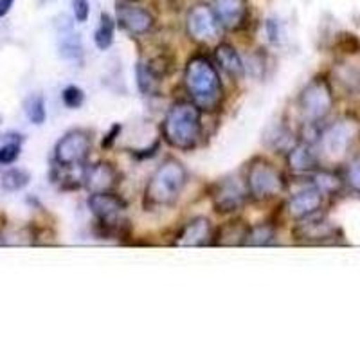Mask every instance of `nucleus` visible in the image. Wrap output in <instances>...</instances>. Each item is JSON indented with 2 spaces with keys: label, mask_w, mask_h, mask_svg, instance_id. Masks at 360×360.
I'll use <instances>...</instances> for the list:
<instances>
[{
  "label": "nucleus",
  "mask_w": 360,
  "mask_h": 360,
  "mask_svg": "<svg viewBox=\"0 0 360 360\" xmlns=\"http://www.w3.org/2000/svg\"><path fill=\"white\" fill-rule=\"evenodd\" d=\"M184 85L202 112H217L224 103V85L217 67L202 54L193 56L184 70Z\"/></svg>",
  "instance_id": "1"
},
{
  "label": "nucleus",
  "mask_w": 360,
  "mask_h": 360,
  "mask_svg": "<svg viewBox=\"0 0 360 360\" xmlns=\"http://www.w3.org/2000/svg\"><path fill=\"white\" fill-rule=\"evenodd\" d=\"M162 135L169 146L182 152L197 148L202 137V110L193 101L175 103L162 121Z\"/></svg>",
  "instance_id": "2"
},
{
  "label": "nucleus",
  "mask_w": 360,
  "mask_h": 360,
  "mask_svg": "<svg viewBox=\"0 0 360 360\" xmlns=\"http://www.w3.org/2000/svg\"><path fill=\"white\" fill-rule=\"evenodd\" d=\"M188 182L184 164L175 157H168L148 180L144 189V205L148 207H168L180 198Z\"/></svg>",
  "instance_id": "3"
},
{
  "label": "nucleus",
  "mask_w": 360,
  "mask_h": 360,
  "mask_svg": "<svg viewBox=\"0 0 360 360\" xmlns=\"http://www.w3.org/2000/svg\"><path fill=\"white\" fill-rule=\"evenodd\" d=\"M245 184L249 189V197L256 202L269 200L287 188L283 173L263 157H256L250 160Z\"/></svg>",
  "instance_id": "4"
},
{
  "label": "nucleus",
  "mask_w": 360,
  "mask_h": 360,
  "mask_svg": "<svg viewBox=\"0 0 360 360\" xmlns=\"http://www.w3.org/2000/svg\"><path fill=\"white\" fill-rule=\"evenodd\" d=\"M299 110L304 123L319 124L330 115L333 108V90L330 82L323 76L311 79L299 94Z\"/></svg>",
  "instance_id": "5"
},
{
  "label": "nucleus",
  "mask_w": 360,
  "mask_h": 360,
  "mask_svg": "<svg viewBox=\"0 0 360 360\" xmlns=\"http://www.w3.org/2000/svg\"><path fill=\"white\" fill-rule=\"evenodd\" d=\"M86 204L98 220V225L103 229V236L121 234V227L127 224V220H124L127 202L123 198L110 191L90 193Z\"/></svg>",
  "instance_id": "6"
},
{
  "label": "nucleus",
  "mask_w": 360,
  "mask_h": 360,
  "mask_svg": "<svg viewBox=\"0 0 360 360\" xmlns=\"http://www.w3.org/2000/svg\"><path fill=\"white\" fill-rule=\"evenodd\" d=\"M92 150V134L83 128H76L63 135L54 148V159L60 168L82 166Z\"/></svg>",
  "instance_id": "7"
},
{
  "label": "nucleus",
  "mask_w": 360,
  "mask_h": 360,
  "mask_svg": "<svg viewBox=\"0 0 360 360\" xmlns=\"http://www.w3.org/2000/svg\"><path fill=\"white\" fill-rule=\"evenodd\" d=\"M356 137H359V124L353 119H339L321 131L319 143L324 155L335 160L349 152Z\"/></svg>",
  "instance_id": "8"
},
{
  "label": "nucleus",
  "mask_w": 360,
  "mask_h": 360,
  "mask_svg": "<svg viewBox=\"0 0 360 360\" xmlns=\"http://www.w3.org/2000/svg\"><path fill=\"white\" fill-rule=\"evenodd\" d=\"M186 27H188V34L191 40L198 41V44H211V41L218 40L221 25L218 22L213 6L197 4L189 9Z\"/></svg>",
  "instance_id": "9"
},
{
  "label": "nucleus",
  "mask_w": 360,
  "mask_h": 360,
  "mask_svg": "<svg viewBox=\"0 0 360 360\" xmlns=\"http://www.w3.org/2000/svg\"><path fill=\"white\" fill-rule=\"evenodd\" d=\"M247 197H249L247 184H242L236 179H227L218 182L213 189V195H211L214 211L220 214L236 213L238 209L243 207Z\"/></svg>",
  "instance_id": "10"
},
{
  "label": "nucleus",
  "mask_w": 360,
  "mask_h": 360,
  "mask_svg": "<svg viewBox=\"0 0 360 360\" xmlns=\"http://www.w3.org/2000/svg\"><path fill=\"white\" fill-rule=\"evenodd\" d=\"M337 234V229L333 227L326 218L323 217H307L301 220L292 231L295 242L299 243H324L333 240Z\"/></svg>",
  "instance_id": "11"
},
{
  "label": "nucleus",
  "mask_w": 360,
  "mask_h": 360,
  "mask_svg": "<svg viewBox=\"0 0 360 360\" xmlns=\"http://www.w3.org/2000/svg\"><path fill=\"white\" fill-rule=\"evenodd\" d=\"M119 184V172L114 164L99 160L89 168L83 169V186L90 193L112 191Z\"/></svg>",
  "instance_id": "12"
},
{
  "label": "nucleus",
  "mask_w": 360,
  "mask_h": 360,
  "mask_svg": "<svg viewBox=\"0 0 360 360\" xmlns=\"http://www.w3.org/2000/svg\"><path fill=\"white\" fill-rule=\"evenodd\" d=\"M213 9L220 25L227 31H240L249 18L247 0H214Z\"/></svg>",
  "instance_id": "13"
},
{
  "label": "nucleus",
  "mask_w": 360,
  "mask_h": 360,
  "mask_svg": "<svg viewBox=\"0 0 360 360\" xmlns=\"http://www.w3.org/2000/svg\"><path fill=\"white\" fill-rule=\"evenodd\" d=\"M207 243H213V227L205 217L191 218L175 238L176 247H204Z\"/></svg>",
  "instance_id": "14"
},
{
  "label": "nucleus",
  "mask_w": 360,
  "mask_h": 360,
  "mask_svg": "<svg viewBox=\"0 0 360 360\" xmlns=\"http://www.w3.org/2000/svg\"><path fill=\"white\" fill-rule=\"evenodd\" d=\"M117 20L119 25L128 31L130 34L141 37V34H148L153 29L152 13L148 9L139 8V6H119L117 8Z\"/></svg>",
  "instance_id": "15"
},
{
  "label": "nucleus",
  "mask_w": 360,
  "mask_h": 360,
  "mask_svg": "<svg viewBox=\"0 0 360 360\" xmlns=\"http://www.w3.org/2000/svg\"><path fill=\"white\" fill-rule=\"evenodd\" d=\"M323 193L315 186H310L308 189L295 193L294 197L287 202V213L294 220H303V218L311 217V214H317V211L323 205Z\"/></svg>",
  "instance_id": "16"
},
{
  "label": "nucleus",
  "mask_w": 360,
  "mask_h": 360,
  "mask_svg": "<svg viewBox=\"0 0 360 360\" xmlns=\"http://www.w3.org/2000/svg\"><path fill=\"white\" fill-rule=\"evenodd\" d=\"M287 162L288 168L297 175H307V173H314L319 169V159H317V153L314 152V146L304 141L288 150Z\"/></svg>",
  "instance_id": "17"
},
{
  "label": "nucleus",
  "mask_w": 360,
  "mask_h": 360,
  "mask_svg": "<svg viewBox=\"0 0 360 360\" xmlns=\"http://www.w3.org/2000/svg\"><path fill=\"white\" fill-rule=\"evenodd\" d=\"M214 56H217V62L220 65V69L227 76H231L233 79H242L245 76V65H243L242 56L238 54V51L234 49L233 45L220 44L217 47V51H214Z\"/></svg>",
  "instance_id": "18"
},
{
  "label": "nucleus",
  "mask_w": 360,
  "mask_h": 360,
  "mask_svg": "<svg viewBox=\"0 0 360 360\" xmlns=\"http://www.w3.org/2000/svg\"><path fill=\"white\" fill-rule=\"evenodd\" d=\"M249 229L250 225L245 224L243 220H231L221 225V227H218L217 234H213V243L224 247L243 245Z\"/></svg>",
  "instance_id": "19"
},
{
  "label": "nucleus",
  "mask_w": 360,
  "mask_h": 360,
  "mask_svg": "<svg viewBox=\"0 0 360 360\" xmlns=\"http://www.w3.org/2000/svg\"><path fill=\"white\" fill-rule=\"evenodd\" d=\"M58 49L65 60H79L83 56L82 37L74 33L70 24L62 25L58 31Z\"/></svg>",
  "instance_id": "20"
},
{
  "label": "nucleus",
  "mask_w": 360,
  "mask_h": 360,
  "mask_svg": "<svg viewBox=\"0 0 360 360\" xmlns=\"http://www.w3.org/2000/svg\"><path fill=\"white\" fill-rule=\"evenodd\" d=\"M278 242V233L272 225L269 224H259L252 225L245 236V243L243 245L247 247H269L274 245Z\"/></svg>",
  "instance_id": "21"
},
{
  "label": "nucleus",
  "mask_w": 360,
  "mask_h": 360,
  "mask_svg": "<svg viewBox=\"0 0 360 360\" xmlns=\"http://www.w3.org/2000/svg\"><path fill=\"white\" fill-rule=\"evenodd\" d=\"M311 186L319 189L324 197H333L342 188V179H340L337 173L328 172V169H317L314 172V176H311Z\"/></svg>",
  "instance_id": "22"
},
{
  "label": "nucleus",
  "mask_w": 360,
  "mask_h": 360,
  "mask_svg": "<svg viewBox=\"0 0 360 360\" xmlns=\"http://www.w3.org/2000/svg\"><path fill=\"white\" fill-rule=\"evenodd\" d=\"M114 33H115L114 18H112L108 13H101L99 25L94 33L96 47H98L99 51H107L112 45V41H114Z\"/></svg>",
  "instance_id": "23"
},
{
  "label": "nucleus",
  "mask_w": 360,
  "mask_h": 360,
  "mask_svg": "<svg viewBox=\"0 0 360 360\" xmlns=\"http://www.w3.org/2000/svg\"><path fill=\"white\" fill-rule=\"evenodd\" d=\"M137 85L139 90L144 96H150L153 92H157V86H159L160 78L155 74V70L152 69V65L148 62H139L137 63Z\"/></svg>",
  "instance_id": "24"
},
{
  "label": "nucleus",
  "mask_w": 360,
  "mask_h": 360,
  "mask_svg": "<svg viewBox=\"0 0 360 360\" xmlns=\"http://www.w3.org/2000/svg\"><path fill=\"white\" fill-rule=\"evenodd\" d=\"M24 110H25V115H27V119L33 124L40 127V124L45 123L47 110H45V99L41 98L40 94L29 96V98L25 99Z\"/></svg>",
  "instance_id": "25"
},
{
  "label": "nucleus",
  "mask_w": 360,
  "mask_h": 360,
  "mask_svg": "<svg viewBox=\"0 0 360 360\" xmlns=\"http://www.w3.org/2000/svg\"><path fill=\"white\" fill-rule=\"evenodd\" d=\"M29 180H31V175H29L25 169L13 168L2 175V182H0V184H2V189L13 193V191H20V189H24L25 186L29 184Z\"/></svg>",
  "instance_id": "26"
},
{
  "label": "nucleus",
  "mask_w": 360,
  "mask_h": 360,
  "mask_svg": "<svg viewBox=\"0 0 360 360\" xmlns=\"http://www.w3.org/2000/svg\"><path fill=\"white\" fill-rule=\"evenodd\" d=\"M344 180H346L348 188L352 189L355 195H360V153L353 157V159L348 162Z\"/></svg>",
  "instance_id": "27"
},
{
  "label": "nucleus",
  "mask_w": 360,
  "mask_h": 360,
  "mask_svg": "<svg viewBox=\"0 0 360 360\" xmlns=\"http://www.w3.org/2000/svg\"><path fill=\"white\" fill-rule=\"evenodd\" d=\"M62 101L67 108H79L83 105V101H85V92L79 86L69 85L63 89Z\"/></svg>",
  "instance_id": "28"
},
{
  "label": "nucleus",
  "mask_w": 360,
  "mask_h": 360,
  "mask_svg": "<svg viewBox=\"0 0 360 360\" xmlns=\"http://www.w3.org/2000/svg\"><path fill=\"white\" fill-rule=\"evenodd\" d=\"M20 143L22 139H17L0 148V166H11V164L20 157Z\"/></svg>",
  "instance_id": "29"
},
{
  "label": "nucleus",
  "mask_w": 360,
  "mask_h": 360,
  "mask_svg": "<svg viewBox=\"0 0 360 360\" xmlns=\"http://www.w3.org/2000/svg\"><path fill=\"white\" fill-rule=\"evenodd\" d=\"M72 11L76 22H86L90 15V2L89 0H72Z\"/></svg>",
  "instance_id": "30"
},
{
  "label": "nucleus",
  "mask_w": 360,
  "mask_h": 360,
  "mask_svg": "<svg viewBox=\"0 0 360 360\" xmlns=\"http://www.w3.org/2000/svg\"><path fill=\"white\" fill-rule=\"evenodd\" d=\"M121 124H114V127L110 128V131H108L107 134V137H105V139H103V143H101V146L105 148V150H107V148H110L112 144L115 143V139H117L119 137V134H121Z\"/></svg>",
  "instance_id": "31"
},
{
  "label": "nucleus",
  "mask_w": 360,
  "mask_h": 360,
  "mask_svg": "<svg viewBox=\"0 0 360 360\" xmlns=\"http://www.w3.org/2000/svg\"><path fill=\"white\" fill-rule=\"evenodd\" d=\"M266 31H269V38L272 44H278L281 40V37H279V24L276 20L266 22Z\"/></svg>",
  "instance_id": "32"
},
{
  "label": "nucleus",
  "mask_w": 360,
  "mask_h": 360,
  "mask_svg": "<svg viewBox=\"0 0 360 360\" xmlns=\"http://www.w3.org/2000/svg\"><path fill=\"white\" fill-rule=\"evenodd\" d=\"M15 0H0V18L6 17L9 11H11Z\"/></svg>",
  "instance_id": "33"
},
{
  "label": "nucleus",
  "mask_w": 360,
  "mask_h": 360,
  "mask_svg": "<svg viewBox=\"0 0 360 360\" xmlns=\"http://www.w3.org/2000/svg\"><path fill=\"white\" fill-rule=\"evenodd\" d=\"M127 2H130V0H127Z\"/></svg>",
  "instance_id": "34"
}]
</instances>
